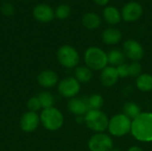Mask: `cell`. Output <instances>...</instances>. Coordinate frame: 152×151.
Listing matches in <instances>:
<instances>
[{
	"instance_id": "obj_9",
	"label": "cell",
	"mask_w": 152,
	"mask_h": 151,
	"mask_svg": "<svg viewBox=\"0 0 152 151\" xmlns=\"http://www.w3.org/2000/svg\"><path fill=\"white\" fill-rule=\"evenodd\" d=\"M143 13L142 5L135 1L126 3L121 10V17L126 22H134L138 20Z\"/></svg>"
},
{
	"instance_id": "obj_26",
	"label": "cell",
	"mask_w": 152,
	"mask_h": 151,
	"mask_svg": "<svg viewBox=\"0 0 152 151\" xmlns=\"http://www.w3.org/2000/svg\"><path fill=\"white\" fill-rule=\"evenodd\" d=\"M142 74V67L138 61H133L129 64V75L132 77H138Z\"/></svg>"
},
{
	"instance_id": "obj_30",
	"label": "cell",
	"mask_w": 152,
	"mask_h": 151,
	"mask_svg": "<svg viewBox=\"0 0 152 151\" xmlns=\"http://www.w3.org/2000/svg\"><path fill=\"white\" fill-rule=\"evenodd\" d=\"M93 1L99 6H105L106 7V6H108L110 0H93Z\"/></svg>"
},
{
	"instance_id": "obj_19",
	"label": "cell",
	"mask_w": 152,
	"mask_h": 151,
	"mask_svg": "<svg viewBox=\"0 0 152 151\" xmlns=\"http://www.w3.org/2000/svg\"><path fill=\"white\" fill-rule=\"evenodd\" d=\"M107 57H108V64L116 68L125 63V60H126V56L123 51H120L119 49L110 50L107 53Z\"/></svg>"
},
{
	"instance_id": "obj_24",
	"label": "cell",
	"mask_w": 152,
	"mask_h": 151,
	"mask_svg": "<svg viewBox=\"0 0 152 151\" xmlns=\"http://www.w3.org/2000/svg\"><path fill=\"white\" fill-rule=\"evenodd\" d=\"M37 97L39 99V101H40V104H41V107L43 108V109L53 107L55 99H54V96L50 92H47V91L42 92L38 94Z\"/></svg>"
},
{
	"instance_id": "obj_8",
	"label": "cell",
	"mask_w": 152,
	"mask_h": 151,
	"mask_svg": "<svg viewBox=\"0 0 152 151\" xmlns=\"http://www.w3.org/2000/svg\"><path fill=\"white\" fill-rule=\"evenodd\" d=\"M88 149L90 151H110L113 149V141L108 134L97 133L90 138Z\"/></svg>"
},
{
	"instance_id": "obj_3",
	"label": "cell",
	"mask_w": 152,
	"mask_h": 151,
	"mask_svg": "<svg viewBox=\"0 0 152 151\" xmlns=\"http://www.w3.org/2000/svg\"><path fill=\"white\" fill-rule=\"evenodd\" d=\"M40 122L43 126L51 132L58 131L61 128L64 122V117L62 113L56 108L52 107L49 109H44L41 112Z\"/></svg>"
},
{
	"instance_id": "obj_28",
	"label": "cell",
	"mask_w": 152,
	"mask_h": 151,
	"mask_svg": "<svg viewBox=\"0 0 152 151\" xmlns=\"http://www.w3.org/2000/svg\"><path fill=\"white\" fill-rule=\"evenodd\" d=\"M117 70H118L119 77L124 78V77H130V75H129V64L123 63V64L117 67Z\"/></svg>"
},
{
	"instance_id": "obj_23",
	"label": "cell",
	"mask_w": 152,
	"mask_h": 151,
	"mask_svg": "<svg viewBox=\"0 0 152 151\" xmlns=\"http://www.w3.org/2000/svg\"><path fill=\"white\" fill-rule=\"evenodd\" d=\"M86 99L89 110H99L104 103L102 96L99 93H93Z\"/></svg>"
},
{
	"instance_id": "obj_25",
	"label": "cell",
	"mask_w": 152,
	"mask_h": 151,
	"mask_svg": "<svg viewBox=\"0 0 152 151\" xmlns=\"http://www.w3.org/2000/svg\"><path fill=\"white\" fill-rule=\"evenodd\" d=\"M70 12H71V9L69 5L66 4H61L57 6L56 10L54 11V14L59 20H65L69 16Z\"/></svg>"
},
{
	"instance_id": "obj_20",
	"label": "cell",
	"mask_w": 152,
	"mask_h": 151,
	"mask_svg": "<svg viewBox=\"0 0 152 151\" xmlns=\"http://www.w3.org/2000/svg\"><path fill=\"white\" fill-rule=\"evenodd\" d=\"M75 78L79 83H88L93 78V72L87 66H78L75 69Z\"/></svg>"
},
{
	"instance_id": "obj_27",
	"label": "cell",
	"mask_w": 152,
	"mask_h": 151,
	"mask_svg": "<svg viewBox=\"0 0 152 151\" xmlns=\"http://www.w3.org/2000/svg\"><path fill=\"white\" fill-rule=\"evenodd\" d=\"M27 107L28 109V111H33V112H37L42 108L37 96L31 97L27 102Z\"/></svg>"
},
{
	"instance_id": "obj_32",
	"label": "cell",
	"mask_w": 152,
	"mask_h": 151,
	"mask_svg": "<svg viewBox=\"0 0 152 151\" xmlns=\"http://www.w3.org/2000/svg\"><path fill=\"white\" fill-rule=\"evenodd\" d=\"M127 151H143V150L138 146H133V147L129 148V150Z\"/></svg>"
},
{
	"instance_id": "obj_29",
	"label": "cell",
	"mask_w": 152,
	"mask_h": 151,
	"mask_svg": "<svg viewBox=\"0 0 152 151\" xmlns=\"http://www.w3.org/2000/svg\"><path fill=\"white\" fill-rule=\"evenodd\" d=\"M13 11H14V9H13V7L10 4H5L2 7V12L5 15H11V14H12L13 13Z\"/></svg>"
},
{
	"instance_id": "obj_22",
	"label": "cell",
	"mask_w": 152,
	"mask_h": 151,
	"mask_svg": "<svg viewBox=\"0 0 152 151\" xmlns=\"http://www.w3.org/2000/svg\"><path fill=\"white\" fill-rule=\"evenodd\" d=\"M142 113L141 108L138 104L133 101L126 102L123 106V114L129 117L131 120L136 118Z\"/></svg>"
},
{
	"instance_id": "obj_7",
	"label": "cell",
	"mask_w": 152,
	"mask_h": 151,
	"mask_svg": "<svg viewBox=\"0 0 152 151\" xmlns=\"http://www.w3.org/2000/svg\"><path fill=\"white\" fill-rule=\"evenodd\" d=\"M81 89L80 83L73 77H68L63 78L58 85L59 93L68 99L77 97Z\"/></svg>"
},
{
	"instance_id": "obj_1",
	"label": "cell",
	"mask_w": 152,
	"mask_h": 151,
	"mask_svg": "<svg viewBox=\"0 0 152 151\" xmlns=\"http://www.w3.org/2000/svg\"><path fill=\"white\" fill-rule=\"evenodd\" d=\"M132 135L140 142H152V113L142 112L136 118L132 120Z\"/></svg>"
},
{
	"instance_id": "obj_15",
	"label": "cell",
	"mask_w": 152,
	"mask_h": 151,
	"mask_svg": "<svg viewBox=\"0 0 152 151\" xmlns=\"http://www.w3.org/2000/svg\"><path fill=\"white\" fill-rule=\"evenodd\" d=\"M37 83L44 88H52L58 83V76L52 69H45L41 71L37 77Z\"/></svg>"
},
{
	"instance_id": "obj_6",
	"label": "cell",
	"mask_w": 152,
	"mask_h": 151,
	"mask_svg": "<svg viewBox=\"0 0 152 151\" xmlns=\"http://www.w3.org/2000/svg\"><path fill=\"white\" fill-rule=\"evenodd\" d=\"M57 59L60 64L67 69L76 68L80 61V57L77 51L73 46L69 44L62 45L58 49Z\"/></svg>"
},
{
	"instance_id": "obj_12",
	"label": "cell",
	"mask_w": 152,
	"mask_h": 151,
	"mask_svg": "<svg viewBox=\"0 0 152 151\" xmlns=\"http://www.w3.org/2000/svg\"><path fill=\"white\" fill-rule=\"evenodd\" d=\"M33 16L37 20L40 22L47 23L53 20L55 14H54V11L51 6L45 4H39L34 8Z\"/></svg>"
},
{
	"instance_id": "obj_18",
	"label": "cell",
	"mask_w": 152,
	"mask_h": 151,
	"mask_svg": "<svg viewBox=\"0 0 152 151\" xmlns=\"http://www.w3.org/2000/svg\"><path fill=\"white\" fill-rule=\"evenodd\" d=\"M82 23L85 28L90 30H94L98 28L102 23V18L99 14L94 12H88L84 14L82 18Z\"/></svg>"
},
{
	"instance_id": "obj_13",
	"label": "cell",
	"mask_w": 152,
	"mask_h": 151,
	"mask_svg": "<svg viewBox=\"0 0 152 151\" xmlns=\"http://www.w3.org/2000/svg\"><path fill=\"white\" fill-rule=\"evenodd\" d=\"M67 108L70 113L75 116H85L88 111V106L86 103V99L74 97L69 99L67 104Z\"/></svg>"
},
{
	"instance_id": "obj_10",
	"label": "cell",
	"mask_w": 152,
	"mask_h": 151,
	"mask_svg": "<svg viewBox=\"0 0 152 151\" xmlns=\"http://www.w3.org/2000/svg\"><path fill=\"white\" fill-rule=\"evenodd\" d=\"M123 53L126 58L133 61L142 60L144 55L142 45L134 39H128L123 44Z\"/></svg>"
},
{
	"instance_id": "obj_21",
	"label": "cell",
	"mask_w": 152,
	"mask_h": 151,
	"mask_svg": "<svg viewBox=\"0 0 152 151\" xmlns=\"http://www.w3.org/2000/svg\"><path fill=\"white\" fill-rule=\"evenodd\" d=\"M136 86L142 92H150L152 90V76L148 73H142L136 78Z\"/></svg>"
},
{
	"instance_id": "obj_4",
	"label": "cell",
	"mask_w": 152,
	"mask_h": 151,
	"mask_svg": "<svg viewBox=\"0 0 152 151\" xmlns=\"http://www.w3.org/2000/svg\"><path fill=\"white\" fill-rule=\"evenodd\" d=\"M109 117L102 110H89L85 115V124L92 131L95 133H103L108 129Z\"/></svg>"
},
{
	"instance_id": "obj_31",
	"label": "cell",
	"mask_w": 152,
	"mask_h": 151,
	"mask_svg": "<svg viewBox=\"0 0 152 151\" xmlns=\"http://www.w3.org/2000/svg\"><path fill=\"white\" fill-rule=\"evenodd\" d=\"M76 121L77 124H83L85 123V116H77L76 117Z\"/></svg>"
},
{
	"instance_id": "obj_16",
	"label": "cell",
	"mask_w": 152,
	"mask_h": 151,
	"mask_svg": "<svg viewBox=\"0 0 152 151\" xmlns=\"http://www.w3.org/2000/svg\"><path fill=\"white\" fill-rule=\"evenodd\" d=\"M102 41L109 45H114L120 42L122 39V33L121 31L114 27H110L104 29L102 35Z\"/></svg>"
},
{
	"instance_id": "obj_2",
	"label": "cell",
	"mask_w": 152,
	"mask_h": 151,
	"mask_svg": "<svg viewBox=\"0 0 152 151\" xmlns=\"http://www.w3.org/2000/svg\"><path fill=\"white\" fill-rule=\"evenodd\" d=\"M84 60L86 66L92 70H102L108 66L107 53L97 46H91L86 49Z\"/></svg>"
},
{
	"instance_id": "obj_17",
	"label": "cell",
	"mask_w": 152,
	"mask_h": 151,
	"mask_svg": "<svg viewBox=\"0 0 152 151\" xmlns=\"http://www.w3.org/2000/svg\"><path fill=\"white\" fill-rule=\"evenodd\" d=\"M102 16H103L104 20L108 24L112 25V26L118 24L120 20H122L121 12L118 8L112 5H108L104 8L102 12Z\"/></svg>"
},
{
	"instance_id": "obj_33",
	"label": "cell",
	"mask_w": 152,
	"mask_h": 151,
	"mask_svg": "<svg viewBox=\"0 0 152 151\" xmlns=\"http://www.w3.org/2000/svg\"><path fill=\"white\" fill-rule=\"evenodd\" d=\"M110 151H121V150L119 148H113Z\"/></svg>"
},
{
	"instance_id": "obj_5",
	"label": "cell",
	"mask_w": 152,
	"mask_h": 151,
	"mask_svg": "<svg viewBox=\"0 0 152 151\" xmlns=\"http://www.w3.org/2000/svg\"><path fill=\"white\" fill-rule=\"evenodd\" d=\"M132 120L123 113L113 116L108 125L110 133L116 137H122L131 132Z\"/></svg>"
},
{
	"instance_id": "obj_11",
	"label": "cell",
	"mask_w": 152,
	"mask_h": 151,
	"mask_svg": "<svg viewBox=\"0 0 152 151\" xmlns=\"http://www.w3.org/2000/svg\"><path fill=\"white\" fill-rule=\"evenodd\" d=\"M40 116L37 112L28 111L22 115L20 119V129L25 133H33L35 132L40 124Z\"/></svg>"
},
{
	"instance_id": "obj_14",
	"label": "cell",
	"mask_w": 152,
	"mask_h": 151,
	"mask_svg": "<svg viewBox=\"0 0 152 151\" xmlns=\"http://www.w3.org/2000/svg\"><path fill=\"white\" fill-rule=\"evenodd\" d=\"M118 73L116 67L107 66L104 68L100 74V81L105 87L114 86L118 80Z\"/></svg>"
}]
</instances>
